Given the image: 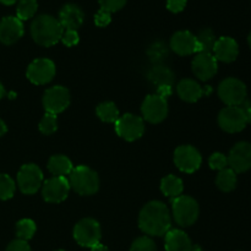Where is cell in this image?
Listing matches in <instances>:
<instances>
[{"mask_svg":"<svg viewBox=\"0 0 251 251\" xmlns=\"http://www.w3.org/2000/svg\"><path fill=\"white\" fill-rule=\"evenodd\" d=\"M34 233H36V223H34L32 220L25 218V220H21L20 222H17L16 225L17 239L28 242L29 239H32Z\"/></svg>","mask_w":251,"mask_h":251,"instance_id":"31","label":"cell"},{"mask_svg":"<svg viewBox=\"0 0 251 251\" xmlns=\"http://www.w3.org/2000/svg\"><path fill=\"white\" fill-rule=\"evenodd\" d=\"M60 41L63 42L64 46L74 47L80 41V36H78L77 31H74V29H64Z\"/></svg>","mask_w":251,"mask_h":251,"instance_id":"37","label":"cell"},{"mask_svg":"<svg viewBox=\"0 0 251 251\" xmlns=\"http://www.w3.org/2000/svg\"><path fill=\"white\" fill-rule=\"evenodd\" d=\"M212 53L217 61L232 63L239 55V46L232 37H221L216 41Z\"/></svg>","mask_w":251,"mask_h":251,"instance_id":"19","label":"cell"},{"mask_svg":"<svg viewBox=\"0 0 251 251\" xmlns=\"http://www.w3.org/2000/svg\"><path fill=\"white\" fill-rule=\"evenodd\" d=\"M198 41V54L199 53H211L212 54L213 48L217 38L215 36V32L210 28H205L200 31V33L196 36Z\"/></svg>","mask_w":251,"mask_h":251,"instance_id":"27","label":"cell"},{"mask_svg":"<svg viewBox=\"0 0 251 251\" xmlns=\"http://www.w3.org/2000/svg\"><path fill=\"white\" fill-rule=\"evenodd\" d=\"M176 92L178 96L183 100L189 103H194L196 100H200L203 95V90L200 85H199L196 81L190 80V78H185V80H181L178 83V87H176Z\"/></svg>","mask_w":251,"mask_h":251,"instance_id":"22","label":"cell"},{"mask_svg":"<svg viewBox=\"0 0 251 251\" xmlns=\"http://www.w3.org/2000/svg\"><path fill=\"white\" fill-rule=\"evenodd\" d=\"M186 2H188V0H167V9L171 12L178 14L185 9Z\"/></svg>","mask_w":251,"mask_h":251,"instance_id":"39","label":"cell"},{"mask_svg":"<svg viewBox=\"0 0 251 251\" xmlns=\"http://www.w3.org/2000/svg\"><path fill=\"white\" fill-rule=\"evenodd\" d=\"M115 131L122 139L126 141H135L140 139L145 132L144 120L134 114H124L115 123Z\"/></svg>","mask_w":251,"mask_h":251,"instance_id":"9","label":"cell"},{"mask_svg":"<svg viewBox=\"0 0 251 251\" xmlns=\"http://www.w3.org/2000/svg\"><path fill=\"white\" fill-rule=\"evenodd\" d=\"M69 184L74 191L82 196L93 195L100 189V178L93 169L86 166H78L69 174Z\"/></svg>","mask_w":251,"mask_h":251,"instance_id":"3","label":"cell"},{"mask_svg":"<svg viewBox=\"0 0 251 251\" xmlns=\"http://www.w3.org/2000/svg\"><path fill=\"white\" fill-rule=\"evenodd\" d=\"M130 251H157V248L151 238L140 237L132 243Z\"/></svg>","mask_w":251,"mask_h":251,"instance_id":"34","label":"cell"},{"mask_svg":"<svg viewBox=\"0 0 251 251\" xmlns=\"http://www.w3.org/2000/svg\"><path fill=\"white\" fill-rule=\"evenodd\" d=\"M6 251H32V250H31V247L28 245V243L21 239H16L7 245Z\"/></svg>","mask_w":251,"mask_h":251,"instance_id":"40","label":"cell"},{"mask_svg":"<svg viewBox=\"0 0 251 251\" xmlns=\"http://www.w3.org/2000/svg\"><path fill=\"white\" fill-rule=\"evenodd\" d=\"M70 184L65 176H53L42 185V195L47 202H63L69 195Z\"/></svg>","mask_w":251,"mask_h":251,"instance_id":"13","label":"cell"},{"mask_svg":"<svg viewBox=\"0 0 251 251\" xmlns=\"http://www.w3.org/2000/svg\"><path fill=\"white\" fill-rule=\"evenodd\" d=\"M4 96H5V88H4V86L1 85V82H0V100H1Z\"/></svg>","mask_w":251,"mask_h":251,"instance_id":"46","label":"cell"},{"mask_svg":"<svg viewBox=\"0 0 251 251\" xmlns=\"http://www.w3.org/2000/svg\"><path fill=\"white\" fill-rule=\"evenodd\" d=\"M245 115H247V122L248 124H251V107L245 109Z\"/></svg>","mask_w":251,"mask_h":251,"instance_id":"44","label":"cell"},{"mask_svg":"<svg viewBox=\"0 0 251 251\" xmlns=\"http://www.w3.org/2000/svg\"><path fill=\"white\" fill-rule=\"evenodd\" d=\"M15 181L7 174H0V200H9L14 196Z\"/></svg>","mask_w":251,"mask_h":251,"instance_id":"32","label":"cell"},{"mask_svg":"<svg viewBox=\"0 0 251 251\" xmlns=\"http://www.w3.org/2000/svg\"><path fill=\"white\" fill-rule=\"evenodd\" d=\"M248 43H249V46L251 48V32L249 33V36H248Z\"/></svg>","mask_w":251,"mask_h":251,"instance_id":"47","label":"cell"},{"mask_svg":"<svg viewBox=\"0 0 251 251\" xmlns=\"http://www.w3.org/2000/svg\"><path fill=\"white\" fill-rule=\"evenodd\" d=\"M193 251H202V249H201L200 247H194V249H193Z\"/></svg>","mask_w":251,"mask_h":251,"instance_id":"48","label":"cell"},{"mask_svg":"<svg viewBox=\"0 0 251 251\" xmlns=\"http://www.w3.org/2000/svg\"><path fill=\"white\" fill-rule=\"evenodd\" d=\"M38 10L37 0H19L16 7V17L21 21L32 19Z\"/></svg>","mask_w":251,"mask_h":251,"instance_id":"30","label":"cell"},{"mask_svg":"<svg viewBox=\"0 0 251 251\" xmlns=\"http://www.w3.org/2000/svg\"><path fill=\"white\" fill-rule=\"evenodd\" d=\"M98 2H100V9L113 14L122 10L126 5L127 0H98Z\"/></svg>","mask_w":251,"mask_h":251,"instance_id":"36","label":"cell"},{"mask_svg":"<svg viewBox=\"0 0 251 251\" xmlns=\"http://www.w3.org/2000/svg\"><path fill=\"white\" fill-rule=\"evenodd\" d=\"M156 95L161 96V97L167 100L172 95V86H161V87H157Z\"/></svg>","mask_w":251,"mask_h":251,"instance_id":"41","label":"cell"},{"mask_svg":"<svg viewBox=\"0 0 251 251\" xmlns=\"http://www.w3.org/2000/svg\"><path fill=\"white\" fill-rule=\"evenodd\" d=\"M9 96H10V98H15V93H12V92H11V93H10Z\"/></svg>","mask_w":251,"mask_h":251,"instance_id":"49","label":"cell"},{"mask_svg":"<svg viewBox=\"0 0 251 251\" xmlns=\"http://www.w3.org/2000/svg\"><path fill=\"white\" fill-rule=\"evenodd\" d=\"M147 55L150 60L154 63L156 65L162 64L167 58H168V47L164 42L157 41L153 42L147 49Z\"/></svg>","mask_w":251,"mask_h":251,"instance_id":"29","label":"cell"},{"mask_svg":"<svg viewBox=\"0 0 251 251\" xmlns=\"http://www.w3.org/2000/svg\"><path fill=\"white\" fill-rule=\"evenodd\" d=\"M43 105L47 113L58 115L70 105V92L63 86H54L44 93Z\"/></svg>","mask_w":251,"mask_h":251,"instance_id":"11","label":"cell"},{"mask_svg":"<svg viewBox=\"0 0 251 251\" xmlns=\"http://www.w3.org/2000/svg\"><path fill=\"white\" fill-rule=\"evenodd\" d=\"M172 210H173L174 221L180 227H189L194 225L199 217L198 202L193 198L186 195H180L172 200Z\"/></svg>","mask_w":251,"mask_h":251,"instance_id":"4","label":"cell"},{"mask_svg":"<svg viewBox=\"0 0 251 251\" xmlns=\"http://www.w3.org/2000/svg\"><path fill=\"white\" fill-rule=\"evenodd\" d=\"M48 169L54 176H65L73 172L74 167L70 159L63 154L51 156L48 162Z\"/></svg>","mask_w":251,"mask_h":251,"instance_id":"24","label":"cell"},{"mask_svg":"<svg viewBox=\"0 0 251 251\" xmlns=\"http://www.w3.org/2000/svg\"><path fill=\"white\" fill-rule=\"evenodd\" d=\"M17 184L20 190L26 195H33L43 185V173L41 168L33 163L25 164L17 174Z\"/></svg>","mask_w":251,"mask_h":251,"instance_id":"7","label":"cell"},{"mask_svg":"<svg viewBox=\"0 0 251 251\" xmlns=\"http://www.w3.org/2000/svg\"><path fill=\"white\" fill-rule=\"evenodd\" d=\"M247 124V115L242 107H226L218 114V125L229 134L243 131Z\"/></svg>","mask_w":251,"mask_h":251,"instance_id":"8","label":"cell"},{"mask_svg":"<svg viewBox=\"0 0 251 251\" xmlns=\"http://www.w3.org/2000/svg\"><path fill=\"white\" fill-rule=\"evenodd\" d=\"M6 131H7L6 124H5V123L0 119V137L4 136V135L6 134Z\"/></svg>","mask_w":251,"mask_h":251,"instance_id":"43","label":"cell"},{"mask_svg":"<svg viewBox=\"0 0 251 251\" xmlns=\"http://www.w3.org/2000/svg\"><path fill=\"white\" fill-rule=\"evenodd\" d=\"M59 22L64 29H74L77 31L83 24L85 14L82 10L75 4H66L61 7L59 12Z\"/></svg>","mask_w":251,"mask_h":251,"instance_id":"20","label":"cell"},{"mask_svg":"<svg viewBox=\"0 0 251 251\" xmlns=\"http://www.w3.org/2000/svg\"><path fill=\"white\" fill-rule=\"evenodd\" d=\"M74 238L78 245L85 248L100 244L102 238L100 223L93 218H83L74 228Z\"/></svg>","mask_w":251,"mask_h":251,"instance_id":"6","label":"cell"},{"mask_svg":"<svg viewBox=\"0 0 251 251\" xmlns=\"http://www.w3.org/2000/svg\"><path fill=\"white\" fill-rule=\"evenodd\" d=\"M167 251H193L194 245L185 232L180 229H169L164 240Z\"/></svg>","mask_w":251,"mask_h":251,"instance_id":"21","label":"cell"},{"mask_svg":"<svg viewBox=\"0 0 251 251\" xmlns=\"http://www.w3.org/2000/svg\"><path fill=\"white\" fill-rule=\"evenodd\" d=\"M55 71V65L51 60L46 58L36 59L27 69V77L34 85H46L53 80Z\"/></svg>","mask_w":251,"mask_h":251,"instance_id":"15","label":"cell"},{"mask_svg":"<svg viewBox=\"0 0 251 251\" xmlns=\"http://www.w3.org/2000/svg\"><path fill=\"white\" fill-rule=\"evenodd\" d=\"M218 61L211 53H199L193 60V71L196 77L208 81L217 74Z\"/></svg>","mask_w":251,"mask_h":251,"instance_id":"16","label":"cell"},{"mask_svg":"<svg viewBox=\"0 0 251 251\" xmlns=\"http://www.w3.org/2000/svg\"><path fill=\"white\" fill-rule=\"evenodd\" d=\"M218 96L227 107H240L248 97L247 86L239 78H225L218 86Z\"/></svg>","mask_w":251,"mask_h":251,"instance_id":"5","label":"cell"},{"mask_svg":"<svg viewBox=\"0 0 251 251\" xmlns=\"http://www.w3.org/2000/svg\"><path fill=\"white\" fill-rule=\"evenodd\" d=\"M208 164H210L211 169H215V171H223L228 167V158L227 156H225L221 152H216L208 159Z\"/></svg>","mask_w":251,"mask_h":251,"instance_id":"35","label":"cell"},{"mask_svg":"<svg viewBox=\"0 0 251 251\" xmlns=\"http://www.w3.org/2000/svg\"><path fill=\"white\" fill-rule=\"evenodd\" d=\"M91 251H109V249L100 243V244H97V245H95V247L91 248Z\"/></svg>","mask_w":251,"mask_h":251,"instance_id":"42","label":"cell"},{"mask_svg":"<svg viewBox=\"0 0 251 251\" xmlns=\"http://www.w3.org/2000/svg\"><path fill=\"white\" fill-rule=\"evenodd\" d=\"M97 115L104 123H117L119 119V110L113 102H103L97 107Z\"/></svg>","mask_w":251,"mask_h":251,"instance_id":"28","label":"cell"},{"mask_svg":"<svg viewBox=\"0 0 251 251\" xmlns=\"http://www.w3.org/2000/svg\"><path fill=\"white\" fill-rule=\"evenodd\" d=\"M56 251H64V250H56Z\"/></svg>","mask_w":251,"mask_h":251,"instance_id":"50","label":"cell"},{"mask_svg":"<svg viewBox=\"0 0 251 251\" xmlns=\"http://www.w3.org/2000/svg\"><path fill=\"white\" fill-rule=\"evenodd\" d=\"M0 2L4 5H14L16 2H19V0H0Z\"/></svg>","mask_w":251,"mask_h":251,"instance_id":"45","label":"cell"},{"mask_svg":"<svg viewBox=\"0 0 251 251\" xmlns=\"http://www.w3.org/2000/svg\"><path fill=\"white\" fill-rule=\"evenodd\" d=\"M172 217L168 207L161 201H151L142 208L139 216V227L151 237H162L168 233Z\"/></svg>","mask_w":251,"mask_h":251,"instance_id":"1","label":"cell"},{"mask_svg":"<svg viewBox=\"0 0 251 251\" xmlns=\"http://www.w3.org/2000/svg\"><path fill=\"white\" fill-rule=\"evenodd\" d=\"M171 48L178 55H191L198 53V41L189 31H178L171 39Z\"/></svg>","mask_w":251,"mask_h":251,"instance_id":"18","label":"cell"},{"mask_svg":"<svg viewBox=\"0 0 251 251\" xmlns=\"http://www.w3.org/2000/svg\"><path fill=\"white\" fill-rule=\"evenodd\" d=\"M64 28L58 19L51 15H39L31 25V36L37 44L42 47H51L61 38Z\"/></svg>","mask_w":251,"mask_h":251,"instance_id":"2","label":"cell"},{"mask_svg":"<svg viewBox=\"0 0 251 251\" xmlns=\"http://www.w3.org/2000/svg\"><path fill=\"white\" fill-rule=\"evenodd\" d=\"M112 22V14L105 10L100 9L95 15V24L98 27H107Z\"/></svg>","mask_w":251,"mask_h":251,"instance_id":"38","label":"cell"},{"mask_svg":"<svg viewBox=\"0 0 251 251\" xmlns=\"http://www.w3.org/2000/svg\"><path fill=\"white\" fill-rule=\"evenodd\" d=\"M174 162L179 171L191 174L200 168L202 158H201L200 152L195 147L185 145V146H179L176 150Z\"/></svg>","mask_w":251,"mask_h":251,"instance_id":"12","label":"cell"},{"mask_svg":"<svg viewBox=\"0 0 251 251\" xmlns=\"http://www.w3.org/2000/svg\"><path fill=\"white\" fill-rule=\"evenodd\" d=\"M25 33L24 24L16 16H6L0 21V42L6 46L14 44Z\"/></svg>","mask_w":251,"mask_h":251,"instance_id":"17","label":"cell"},{"mask_svg":"<svg viewBox=\"0 0 251 251\" xmlns=\"http://www.w3.org/2000/svg\"><path fill=\"white\" fill-rule=\"evenodd\" d=\"M56 129H58L56 115L46 112L41 123H39V131L44 135H51L56 131Z\"/></svg>","mask_w":251,"mask_h":251,"instance_id":"33","label":"cell"},{"mask_svg":"<svg viewBox=\"0 0 251 251\" xmlns=\"http://www.w3.org/2000/svg\"><path fill=\"white\" fill-rule=\"evenodd\" d=\"M238 183L237 173L230 168H226L218 173L216 178V185L223 193H230L235 189Z\"/></svg>","mask_w":251,"mask_h":251,"instance_id":"26","label":"cell"},{"mask_svg":"<svg viewBox=\"0 0 251 251\" xmlns=\"http://www.w3.org/2000/svg\"><path fill=\"white\" fill-rule=\"evenodd\" d=\"M161 190L166 196L176 199L181 195L184 190V184L180 178L176 176H167L161 181Z\"/></svg>","mask_w":251,"mask_h":251,"instance_id":"25","label":"cell"},{"mask_svg":"<svg viewBox=\"0 0 251 251\" xmlns=\"http://www.w3.org/2000/svg\"><path fill=\"white\" fill-rule=\"evenodd\" d=\"M141 112L145 120L152 124H158L168 115V102L158 95H150L142 103Z\"/></svg>","mask_w":251,"mask_h":251,"instance_id":"10","label":"cell"},{"mask_svg":"<svg viewBox=\"0 0 251 251\" xmlns=\"http://www.w3.org/2000/svg\"><path fill=\"white\" fill-rule=\"evenodd\" d=\"M228 158V166L235 173H245L251 169V144L240 141L230 150Z\"/></svg>","mask_w":251,"mask_h":251,"instance_id":"14","label":"cell"},{"mask_svg":"<svg viewBox=\"0 0 251 251\" xmlns=\"http://www.w3.org/2000/svg\"><path fill=\"white\" fill-rule=\"evenodd\" d=\"M147 78H149L152 85H156L157 87L172 86L174 82V73L163 64H158V65H154L149 71Z\"/></svg>","mask_w":251,"mask_h":251,"instance_id":"23","label":"cell"}]
</instances>
